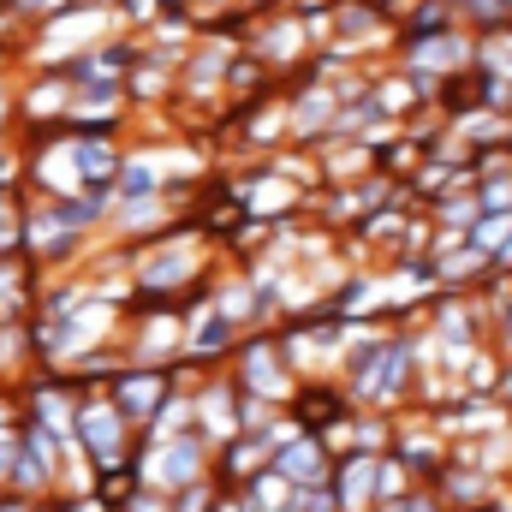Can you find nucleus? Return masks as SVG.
Instances as JSON below:
<instances>
[{"instance_id": "f257e3e1", "label": "nucleus", "mask_w": 512, "mask_h": 512, "mask_svg": "<svg viewBox=\"0 0 512 512\" xmlns=\"http://www.w3.org/2000/svg\"><path fill=\"white\" fill-rule=\"evenodd\" d=\"M78 441L96 453V465H102V471L126 465V423H120V411H114L108 399H90V405L78 411Z\"/></svg>"}, {"instance_id": "f03ea898", "label": "nucleus", "mask_w": 512, "mask_h": 512, "mask_svg": "<svg viewBox=\"0 0 512 512\" xmlns=\"http://www.w3.org/2000/svg\"><path fill=\"white\" fill-rule=\"evenodd\" d=\"M161 447H167V453L155 459V477H161L167 489H191V477L203 471V441L185 435V441H161Z\"/></svg>"}, {"instance_id": "7ed1b4c3", "label": "nucleus", "mask_w": 512, "mask_h": 512, "mask_svg": "<svg viewBox=\"0 0 512 512\" xmlns=\"http://www.w3.org/2000/svg\"><path fill=\"white\" fill-rule=\"evenodd\" d=\"M370 489H376V453H364L358 465H346V471H340V512L376 507V501H370Z\"/></svg>"}, {"instance_id": "20e7f679", "label": "nucleus", "mask_w": 512, "mask_h": 512, "mask_svg": "<svg viewBox=\"0 0 512 512\" xmlns=\"http://www.w3.org/2000/svg\"><path fill=\"white\" fill-rule=\"evenodd\" d=\"M274 471H280L286 483H298V477L316 483V477H322V453H316V441H292V447L274 459Z\"/></svg>"}, {"instance_id": "39448f33", "label": "nucleus", "mask_w": 512, "mask_h": 512, "mask_svg": "<svg viewBox=\"0 0 512 512\" xmlns=\"http://www.w3.org/2000/svg\"><path fill=\"white\" fill-rule=\"evenodd\" d=\"M155 393H161V382H155V376H143V382H126V387H120V411H126V417H143V411L155 405Z\"/></svg>"}, {"instance_id": "423d86ee", "label": "nucleus", "mask_w": 512, "mask_h": 512, "mask_svg": "<svg viewBox=\"0 0 512 512\" xmlns=\"http://www.w3.org/2000/svg\"><path fill=\"white\" fill-rule=\"evenodd\" d=\"M12 453H18V435H12V441H0V477L12 471Z\"/></svg>"}, {"instance_id": "0eeeda50", "label": "nucleus", "mask_w": 512, "mask_h": 512, "mask_svg": "<svg viewBox=\"0 0 512 512\" xmlns=\"http://www.w3.org/2000/svg\"><path fill=\"white\" fill-rule=\"evenodd\" d=\"M0 512H36V501H18V495H6V501H0Z\"/></svg>"}]
</instances>
